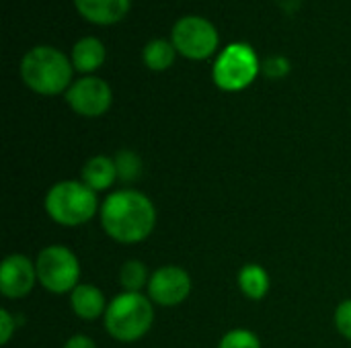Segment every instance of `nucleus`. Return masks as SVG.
Segmentation results:
<instances>
[{"mask_svg": "<svg viewBox=\"0 0 351 348\" xmlns=\"http://www.w3.org/2000/svg\"><path fill=\"white\" fill-rule=\"evenodd\" d=\"M173 45L189 59H206L218 47V31L202 16H185L173 29Z\"/></svg>", "mask_w": 351, "mask_h": 348, "instance_id": "nucleus-7", "label": "nucleus"}, {"mask_svg": "<svg viewBox=\"0 0 351 348\" xmlns=\"http://www.w3.org/2000/svg\"><path fill=\"white\" fill-rule=\"evenodd\" d=\"M35 269L39 285L53 295L72 293L80 285V260L64 244L45 246L35 258Z\"/></svg>", "mask_w": 351, "mask_h": 348, "instance_id": "nucleus-5", "label": "nucleus"}, {"mask_svg": "<svg viewBox=\"0 0 351 348\" xmlns=\"http://www.w3.org/2000/svg\"><path fill=\"white\" fill-rule=\"evenodd\" d=\"M99 219L103 232L117 244H140L156 228V207L142 191L119 189L103 199Z\"/></svg>", "mask_w": 351, "mask_h": 348, "instance_id": "nucleus-1", "label": "nucleus"}, {"mask_svg": "<svg viewBox=\"0 0 351 348\" xmlns=\"http://www.w3.org/2000/svg\"><path fill=\"white\" fill-rule=\"evenodd\" d=\"M107 299L103 291L90 283H80L72 293H70V308L76 318L84 322H93L99 318H105L107 312Z\"/></svg>", "mask_w": 351, "mask_h": 348, "instance_id": "nucleus-11", "label": "nucleus"}, {"mask_svg": "<svg viewBox=\"0 0 351 348\" xmlns=\"http://www.w3.org/2000/svg\"><path fill=\"white\" fill-rule=\"evenodd\" d=\"M43 209L51 222L64 228L88 224L99 211V199L82 180H58L43 199Z\"/></svg>", "mask_w": 351, "mask_h": 348, "instance_id": "nucleus-3", "label": "nucleus"}, {"mask_svg": "<svg viewBox=\"0 0 351 348\" xmlns=\"http://www.w3.org/2000/svg\"><path fill=\"white\" fill-rule=\"evenodd\" d=\"M66 101L70 109L82 117H101L109 111L113 103V92L105 80L84 76L66 90Z\"/></svg>", "mask_w": 351, "mask_h": 348, "instance_id": "nucleus-9", "label": "nucleus"}, {"mask_svg": "<svg viewBox=\"0 0 351 348\" xmlns=\"http://www.w3.org/2000/svg\"><path fill=\"white\" fill-rule=\"evenodd\" d=\"M239 289L241 293L251 299V302H261L263 297H267L271 281H269V273L257 265V263H249L239 271Z\"/></svg>", "mask_w": 351, "mask_h": 348, "instance_id": "nucleus-14", "label": "nucleus"}, {"mask_svg": "<svg viewBox=\"0 0 351 348\" xmlns=\"http://www.w3.org/2000/svg\"><path fill=\"white\" fill-rule=\"evenodd\" d=\"M263 72L267 78H284L288 72H290V64L286 57L282 55H274V57H267L265 64H263Z\"/></svg>", "mask_w": 351, "mask_h": 348, "instance_id": "nucleus-21", "label": "nucleus"}, {"mask_svg": "<svg viewBox=\"0 0 351 348\" xmlns=\"http://www.w3.org/2000/svg\"><path fill=\"white\" fill-rule=\"evenodd\" d=\"M113 160H115L117 180H121L125 185L136 183L144 172V162H142L140 154H136L134 150H119Z\"/></svg>", "mask_w": 351, "mask_h": 348, "instance_id": "nucleus-18", "label": "nucleus"}, {"mask_svg": "<svg viewBox=\"0 0 351 348\" xmlns=\"http://www.w3.org/2000/svg\"><path fill=\"white\" fill-rule=\"evenodd\" d=\"M148 297L160 308L181 306L191 295V277L177 265H165L150 275Z\"/></svg>", "mask_w": 351, "mask_h": 348, "instance_id": "nucleus-8", "label": "nucleus"}, {"mask_svg": "<svg viewBox=\"0 0 351 348\" xmlns=\"http://www.w3.org/2000/svg\"><path fill=\"white\" fill-rule=\"evenodd\" d=\"M74 4L78 12L90 23L111 25L128 14L132 0H74Z\"/></svg>", "mask_w": 351, "mask_h": 348, "instance_id": "nucleus-12", "label": "nucleus"}, {"mask_svg": "<svg viewBox=\"0 0 351 348\" xmlns=\"http://www.w3.org/2000/svg\"><path fill=\"white\" fill-rule=\"evenodd\" d=\"M335 328L351 343V299H343L335 310Z\"/></svg>", "mask_w": 351, "mask_h": 348, "instance_id": "nucleus-20", "label": "nucleus"}, {"mask_svg": "<svg viewBox=\"0 0 351 348\" xmlns=\"http://www.w3.org/2000/svg\"><path fill=\"white\" fill-rule=\"evenodd\" d=\"M64 348H97V343H95L90 336L74 334V336H70V338L64 343Z\"/></svg>", "mask_w": 351, "mask_h": 348, "instance_id": "nucleus-23", "label": "nucleus"}, {"mask_svg": "<svg viewBox=\"0 0 351 348\" xmlns=\"http://www.w3.org/2000/svg\"><path fill=\"white\" fill-rule=\"evenodd\" d=\"M103 322L113 340L136 343L144 338L154 324V304L144 293L123 291L109 302Z\"/></svg>", "mask_w": 351, "mask_h": 348, "instance_id": "nucleus-2", "label": "nucleus"}, {"mask_svg": "<svg viewBox=\"0 0 351 348\" xmlns=\"http://www.w3.org/2000/svg\"><path fill=\"white\" fill-rule=\"evenodd\" d=\"M218 348H263V347H261L259 336H257L253 330H247V328H234V330L226 332V334L220 338Z\"/></svg>", "mask_w": 351, "mask_h": 348, "instance_id": "nucleus-19", "label": "nucleus"}, {"mask_svg": "<svg viewBox=\"0 0 351 348\" xmlns=\"http://www.w3.org/2000/svg\"><path fill=\"white\" fill-rule=\"evenodd\" d=\"M19 324L12 318V314L8 310H0V345H8L10 338L14 336Z\"/></svg>", "mask_w": 351, "mask_h": 348, "instance_id": "nucleus-22", "label": "nucleus"}, {"mask_svg": "<svg viewBox=\"0 0 351 348\" xmlns=\"http://www.w3.org/2000/svg\"><path fill=\"white\" fill-rule=\"evenodd\" d=\"M72 68L74 66L66 59L62 51L47 45H39L25 53L21 64V76L33 92L53 96L72 86Z\"/></svg>", "mask_w": 351, "mask_h": 348, "instance_id": "nucleus-4", "label": "nucleus"}, {"mask_svg": "<svg viewBox=\"0 0 351 348\" xmlns=\"http://www.w3.org/2000/svg\"><path fill=\"white\" fill-rule=\"evenodd\" d=\"M144 64L150 68V70H167L173 66L175 62V45H171L169 41L165 39H152L146 47H144Z\"/></svg>", "mask_w": 351, "mask_h": 348, "instance_id": "nucleus-17", "label": "nucleus"}, {"mask_svg": "<svg viewBox=\"0 0 351 348\" xmlns=\"http://www.w3.org/2000/svg\"><path fill=\"white\" fill-rule=\"evenodd\" d=\"M35 263L25 254H10L0 265V293L6 299H23L37 285Z\"/></svg>", "mask_w": 351, "mask_h": 348, "instance_id": "nucleus-10", "label": "nucleus"}, {"mask_svg": "<svg viewBox=\"0 0 351 348\" xmlns=\"http://www.w3.org/2000/svg\"><path fill=\"white\" fill-rule=\"evenodd\" d=\"M103 62H105V47L95 37L80 39L72 49V66L82 74L95 72L97 68H101Z\"/></svg>", "mask_w": 351, "mask_h": 348, "instance_id": "nucleus-15", "label": "nucleus"}, {"mask_svg": "<svg viewBox=\"0 0 351 348\" xmlns=\"http://www.w3.org/2000/svg\"><path fill=\"white\" fill-rule=\"evenodd\" d=\"M150 275L148 269L142 260L132 258L125 260L119 269V283L123 287V291H132V293H142L144 287H148Z\"/></svg>", "mask_w": 351, "mask_h": 348, "instance_id": "nucleus-16", "label": "nucleus"}, {"mask_svg": "<svg viewBox=\"0 0 351 348\" xmlns=\"http://www.w3.org/2000/svg\"><path fill=\"white\" fill-rule=\"evenodd\" d=\"M259 74V62L255 51L245 43L226 47L214 64V82L226 92H239L247 88Z\"/></svg>", "mask_w": 351, "mask_h": 348, "instance_id": "nucleus-6", "label": "nucleus"}, {"mask_svg": "<svg viewBox=\"0 0 351 348\" xmlns=\"http://www.w3.org/2000/svg\"><path fill=\"white\" fill-rule=\"evenodd\" d=\"M80 180L95 193L107 191L117 180L115 160L109 156H93L84 162L80 170Z\"/></svg>", "mask_w": 351, "mask_h": 348, "instance_id": "nucleus-13", "label": "nucleus"}]
</instances>
